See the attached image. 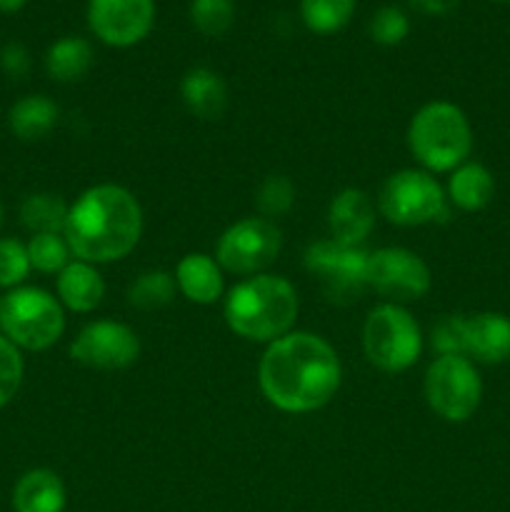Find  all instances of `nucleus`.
Instances as JSON below:
<instances>
[{"instance_id": "1", "label": "nucleus", "mask_w": 510, "mask_h": 512, "mask_svg": "<svg viewBox=\"0 0 510 512\" xmlns=\"http://www.w3.org/2000/svg\"><path fill=\"white\" fill-rule=\"evenodd\" d=\"M343 368L333 345L315 333L290 330L265 348L258 385L265 400L283 413L303 415L335 398Z\"/></svg>"}, {"instance_id": "2", "label": "nucleus", "mask_w": 510, "mask_h": 512, "mask_svg": "<svg viewBox=\"0 0 510 512\" xmlns=\"http://www.w3.org/2000/svg\"><path fill=\"white\" fill-rule=\"evenodd\" d=\"M63 235L75 260L90 265L123 260L143 235V208L123 185H93L70 205Z\"/></svg>"}, {"instance_id": "3", "label": "nucleus", "mask_w": 510, "mask_h": 512, "mask_svg": "<svg viewBox=\"0 0 510 512\" xmlns=\"http://www.w3.org/2000/svg\"><path fill=\"white\" fill-rule=\"evenodd\" d=\"M298 308L300 300L290 280L260 273L228 290L223 315L238 338L268 345L293 330Z\"/></svg>"}, {"instance_id": "4", "label": "nucleus", "mask_w": 510, "mask_h": 512, "mask_svg": "<svg viewBox=\"0 0 510 512\" xmlns=\"http://www.w3.org/2000/svg\"><path fill=\"white\" fill-rule=\"evenodd\" d=\"M408 148L428 173H453L473 150L468 115L448 100L425 103L408 125Z\"/></svg>"}, {"instance_id": "5", "label": "nucleus", "mask_w": 510, "mask_h": 512, "mask_svg": "<svg viewBox=\"0 0 510 512\" xmlns=\"http://www.w3.org/2000/svg\"><path fill=\"white\" fill-rule=\"evenodd\" d=\"M0 330L20 350L40 353L63 338V305L48 290L20 285L0 300Z\"/></svg>"}, {"instance_id": "6", "label": "nucleus", "mask_w": 510, "mask_h": 512, "mask_svg": "<svg viewBox=\"0 0 510 512\" xmlns=\"http://www.w3.org/2000/svg\"><path fill=\"white\" fill-rule=\"evenodd\" d=\"M365 358L383 373H403L423 353V333L413 315L395 303H380L363 325Z\"/></svg>"}, {"instance_id": "7", "label": "nucleus", "mask_w": 510, "mask_h": 512, "mask_svg": "<svg viewBox=\"0 0 510 512\" xmlns=\"http://www.w3.org/2000/svg\"><path fill=\"white\" fill-rule=\"evenodd\" d=\"M378 210L393 225L415 228L448 218V195L428 170H398L380 188Z\"/></svg>"}, {"instance_id": "8", "label": "nucleus", "mask_w": 510, "mask_h": 512, "mask_svg": "<svg viewBox=\"0 0 510 512\" xmlns=\"http://www.w3.org/2000/svg\"><path fill=\"white\" fill-rule=\"evenodd\" d=\"M483 380L473 360L463 355H438L425 373V400L438 418L465 423L478 410Z\"/></svg>"}, {"instance_id": "9", "label": "nucleus", "mask_w": 510, "mask_h": 512, "mask_svg": "<svg viewBox=\"0 0 510 512\" xmlns=\"http://www.w3.org/2000/svg\"><path fill=\"white\" fill-rule=\"evenodd\" d=\"M368 258L363 248L318 240L305 250V270L318 280L325 298L333 303H353L368 290Z\"/></svg>"}, {"instance_id": "10", "label": "nucleus", "mask_w": 510, "mask_h": 512, "mask_svg": "<svg viewBox=\"0 0 510 512\" xmlns=\"http://www.w3.org/2000/svg\"><path fill=\"white\" fill-rule=\"evenodd\" d=\"M283 248V233L268 218H243L230 225L215 245V260L225 273L253 278L260 275Z\"/></svg>"}, {"instance_id": "11", "label": "nucleus", "mask_w": 510, "mask_h": 512, "mask_svg": "<svg viewBox=\"0 0 510 512\" xmlns=\"http://www.w3.org/2000/svg\"><path fill=\"white\" fill-rule=\"evenodd\" d=\"M430 268L408 248H380L368 258V288L385 303H413L430 290Z\"/></svg>"}, {"instance_id": "12", "label": "nucleus", "mask_w": 510, "mask_h": 512, "mask_svg": "<svg viewBox=\"0 0 510 512\" xmlns=\"http://www.w3.org/2000/svg\"><path fill=\"white\" fill-rule=\"evenodd\" d=\"M75 363L95 370H123L138 360L140 338L133 328L115 320H95L85 325L70 345Z\"/></svg>"}, {"instance_id": "13", "label": "nucleus", "mask_w": 510, "mask_h": 512, "mask_svg": "<svg viewBox=\"0 0 510 512\" xmlns=\"http://www.w3.org/2000/svg\"><path fill=\"white\" fill-rule=\"evenodd\" d=\"M155 23V0H88V25L100 43L130 48L148 38Z\"/></svg>"}, {"instance_id": "14", "label": "nucleus", "mask_w": 510, "mask_h": 512, "mask_svg": "<svg viewBox=\"0 0 510 512\" xmlns=\"http://www.w3.org/2000/svg\"><path fill=\"white\" fill-rule=\"evenodd\" d=\"M375 225V205L368 193L358 188H345L330 200L328 230L330 240L360 248Z\"/></svg>"}, {"instance_id": "15", "label": "nucleus", "mask_w": 510, "mask_h": 512, "mask_svg": "<svg viewBox=\"0 0 510 512\" xmlns=\"http://www.w3.org/2000/svg\"><path fill=\"white\" fill-rule=\"evenodd\" d=\"M463 355L485 365L510 360V318L503 313L463 315Z\"/></svg>"}, {"instance_id": "16", "label": "nucleus", "mask_w": 510, "mask_h": 512, "mask_svg": "<svg viewBox=\"0 0 510 512\" xmlns=\"http://www.w3.org/2000/svg\"><path fill=\"white\" fill-rule=\"evenodd\" d=\"M175 285L195 305H213L223 298V268L213 255L188 253L175 268Z\"/></svg>"}, {"instance_id": "17", "label": "nucleus", "mask_w": 510, "mask_h": 512, "mask_svg": "<svg viewBox=\"0 0 510 512\" xmlns=\"http://www.w3.org/2000/svg\"><path fill=\"white\" fill-rule=\"evenodd\" d=\"M58 300L63 308L73 313H90L98 308L105 298V280L98 268L85 260H70L55 280Z\"/></svg>"}, {"instance_id": "18", "label": "nucleus", "mask_w": 510, "mask_h": 512, "mask_svg": "<svg viewBox=\"0 0 510 512\" xmlns=\"http://www.w3.org/2000/svg\"><path fill=\"white\" fill-rule=\"evenodd\" d=\"M15 512H63L65 485L58 473L48 468H35L20 475L13 488Z\"/></svg>"}, {"instance_id": "19", "label": "nucleus", "mask_w": 510, "mask_h": 512, "mask_svg": "<svg viewBox=\"0 0 510 512\" xmlns=\"http://www.w3.org/2000/svg\"><path fill=\"white\" fill-rule=\"evenodd\" d=\"M180 95L185 108L200 120H218L228 108V85L210 68L188 70L180 83Z\"/></svg>"}, {"instance_id": "20", "label": "nucleus", "mask_w": 510, "mask_h": 512, "mask_svg": "<svg viewBox=\"0 0 510 512\" xmlns=\"http://www.w3.org/2000/svg\"><path fill=\"white\" fill-rule=\"evenodd\" d=\"M60 108L48 95H25L10 108L8 125L13 135L23 143H35L53 133L58 125Z\"/></svg>"}, {"instance_id": "21", "label": "nucleus", "mask_w": 510, "mask_h": 512, "mask_svg": "<svg viewBox=\"0 0 510 512\" xmlns=\"http://www.w3.org/2000/svg\"><path fill=\"white\" fill-rule=\"evenodd\" d=\"M495 195V180L490 170L480 163H468L450 173L448 180V200L455 208L465 210V213H475L490 205Z\"/></svg>"}, {"instance_id": "22", "label": "nucleus", "mask_w": 510, "mask_h": 512, "mask_svg": "<svg viewBox=\"0 0 510 512\" xmlns=\"http://www.w3.org/2000/svg\"><path fill=\"white\" fill-rule=\"evenodd\" d=\"M93 45L78 35L55 40L45 53V70L58 83H75L83 78L93 65Z\"/></svg>"}, {"instance_id": "23", "label": "nucleus", "mask_w": 510, "mask_h": 512, "mask_svg": "<svg viewBox=\"0 0 510 512\" xmlns=\"http://www.w3.org/2000/svg\"><path fill=\"white\" fill-rule=\"evenodd\" d=\"M70 205L55 193H33L20 205V223L33 235L63 233Z\"/></svg>"}, {"instance_id": "24", "label": "nucleus", "mask_w": 510, "mask_h": 512, "mask_svg": "<svg viewBox=\"0 0 510 512\" xmlns=\"http://www.w3.org/2000/svg\"><path fill=\"white\" fill-rule=\"evenodd\" d=\"M355 13V0H300V18L310 33L330 35L343 30Z\"/></svg>"}, {"instance_id": "25", "label": "nucleus", "mask_w": 510, "mask_h": 512, "mask_svg": "<svg viewBox=\"0 0 510 512\" xmlns=\"http://www.w3.org/2000/svg\"><path fill=\"white\" fill-rule=\"evenodd\" d=\"M175 275L168 270H148L128 288V303L138 310H158L175 298Z\"/></svg>"}, {"instance_id": "26", "label": "nucleus", "mask_w": 510, "mask_h": 512, "mask_svg": "<svg viewBox=\"0 0 510 512\" xmlns=\"http://www.w3.org/2000/svg\"><path fill=\"white\" fill-rule=\"evenodd\" d=\"M30 258V268L38 273L58 275L70 263L73 253L68 248V240L63 233H40L25 243Z\"/></svg>"}, {"instance_id": "27", "label": "nucleus", "mask_w": 510, "mask_h": 512, "mask_svg": "<svg viewBox=\"0 0 510 512\" xmlns=\"http://www.w3.org/2000/svg\"><path fill=\"white\" fill-rule=\"evenodd\" d=\"M295 203V185L288 175H268L255 190V205H258L260 218H283L290 213Z\"/></svg>"}, {"instance_id": "28", "label": "nucleus", "mask_w": 510, "mask_h": 512, "mask_svg": "<svg viewBox=\"0 0 510 512\" xmlns=\"http://www.w3.org/2000/svg\"><path fill=\"white\" fill-rule=\"evenodd\" d=\"M190 20L195 30L208 38H220L230 30L235 20L233 0H193L190 3Z\"/></svg>"}, {"instance_id": "29", "label": "nucleus", "mask_w": 510, "mask_h": 512, "mask_svg": "<svg viewBox=\"0 0 510 512\" xmlns=\"http://www.w3.org/2000/svg\"><path fill=\"white\" fill-rule=\"evenodd\" d=\"M30 270L33 268L25 243H20L18 238H0V288H20Z\"/></svg>"}, {"instance_id": "30", "label": "nucleus", "mask_w": 510, "mask_h": 512, "mask_svg": "<svg viewBox=\"0 0 510 512\" xmlns=\"http://www.w3.org/2000/svg\"><path fill=\"white\" fill-rule=\"evenodd\" d=\"M368 33L378 45L393 48V45H400L408 38L410 20L408 15L400 8H395V5H383V8L370 18Z\"/></svg>"}, {"instance_id": "31", "label": "nucleus", "mask_w": 510, "mask_h": 512, "mask_svg": "<svg viewBox=\"0 0 510 512\" xmlns=\"http://www.w3.org/2000/svg\"><path fill=\"white\" fill-rule=\"evenodd\" d=\"M25 363L20 348H15L3 333H0V408L10 403L18 395L23 385Z\"/></svg>"}, {"instance_id": "32", "label": "nucleus", "mask_w": 510, "mask_h": 512, "mask_svg": "<svg viewBox=\"0 0 510 512\" xmlns=\"http://www.w3.org/2000/svg\"><path fill=\"white\" fill-rule=\"evenodd\" d=\"M430 345L438 355H463V315L440 318L430 333Z\"/></svg>"}, {"instance_id": "33", "label": "nucleus", "mask_w": 510, "mask_h": 512, "mask_svg": "<svg viewBox=\"0 0 510 512\" xmlns=\"http://www.w3.org/2000/svg\"><path fill=\"white\" fill-rule=\"evenodd\" d=\"M0 68L10 75V78H23L30 70V53L25 45L8 43L0 50Z\"/></svg>"}, {"instance_id": "34", "label": "nucleus", "mask_w": 510, "mask_h": 512, "mask_svg": "<svg viewBox=\"0 0 510 512\" xmlns=\"http://www.w3.org/2000/svg\"><path fill=\"white\" fill-rule=\"evenodd\" d=\"M460 0H408L410 8L423 15H448L458 8Z\"/></svg>"}, {"instance_id": "35", "label": "nucleus", "mask_w": 510, "mask_h": 512, "mask_svg": "<svg viewBox=\"0 0 510 512\" xmlns=\"http://www.w3.org/2000/svg\"><path fill=\"white\" fill-rule=\"evenodd\" d=\"M28 0H0V13H18Z\"/></svg>"}, {"instance_id": "36", "label": "nucleus", "mask_w": 510, "mask_h": 512, "mask_svg": "<svg viewBox=\"0 0 510 512\" xmlns=\"http://www.w3.org/2000/svg\"><path fill=\"white\" fill-rule=\"evenodd\" d=\"M0 223H3V203H0Z\"/></svg>"}]
</instances>
